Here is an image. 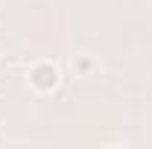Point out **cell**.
Masks as SVG:
<instances>
[{"mask_svg":"<svg viewBox=\"0 0 152 149\" xmlns=\"http://www.w3.org/2000/svg\"><path fill=\"white\" fill-rule=\"evenodd\" d=\"M29 82L35 85L38 91H50V88H56V82H58V73L50 67V64H38L35 70L29 73Z\"/></svg>","mask_w":152,"mask_h":149,"instance_id":"obj_1","label":"cell"}]
</instances>
